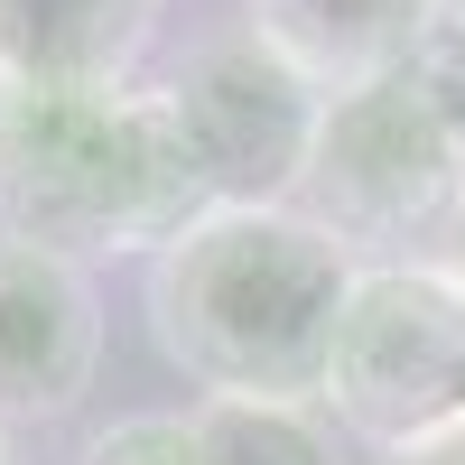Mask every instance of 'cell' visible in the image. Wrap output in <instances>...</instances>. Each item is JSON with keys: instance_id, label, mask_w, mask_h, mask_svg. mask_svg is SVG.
Wrapping results in <instances>:
<instances>
[{"instance_id": "1", "label": "cell", "mask_w": 465, "mask_h": 465, "mask_svg": "<svg viewBox=\"0 0 465 465\" xmlns=\"http://www.w3.org/2000/svg\"><path fill=\"white\" fill-rule=\"evenodd\" d=\"M354 252L298 205H242L186 223L168 252H149L140 307L159 354L205 401H280L317 410L335 317L354 298Z\"/></svg>"}, {"instance_id": "2", "label": "cell", "mask_w": 465, "mask_h": 465, "mask_svg": "<svg viewBox=\"0 0 465 465\" xmlns=\"http://www.w3.org/2000/svg\"><path fill=\"white\" fill-rule=\"evenodd\" d=\"M205 177L186 159L159 84L131 94H28L0 84V242L56 261L168 252L205 223Z\"/></svg>"}, {"instance_id": "3", "label": "cell", "mask_w": 465, "mask_h": 465, "mask_svg": "<svg viewBox=\"0 0 465 465\" xmlns=\"http://www.w3.org/2000/svg\"><path fill=\"white\" fill-rule=\"evenodd\" d=\"M317 410L335 419V438H354L372 456H410L465 429V289L438 261L410 252V261L354 270Z\"/></svg>"}, {"instance_id": "4", "label": "cell", "mask_w": 465, "mask_h": 465, "mask_svg": "<svg viewBox=\"0 0 465 465\" xmlns=\"http://www.w3.org/2000/svg\"><path fill=\"white\" fill-rule=\"evenodd\" d=\"M456 196H465V159L410 74L326 103L298 214H317L354 261H410V242L447 232Z\"/></svg>"}, {"instance_id": "5", "label": "cell", "mask_w": 465, "mask_h": 465, "mask_svg": "<svg viewBox=\"0 0 465 465\" xmlns=\"http://www.w3.org/2000/svg\"><path fill=\"white\" fill-rule=\"evenodd\" d=\"M159 103L186 140V159L205 177V205L214 214H242V205H298L307 159H317V122H326V94L307 74L261 47L252 28L205 37L159 74Z\"/></svg>"}, {"instance_id": "6", "label": "cell", "mask_w": 465, "mask_h": 465, "mask_svg": "<svg viewBox=\"0 0 465 465\" xmlns=\"http://www.w3.org/2000/svg\"><path fill=\"white\" fill-rule=\"evenodd\" d=\"M103 372V289L84 261L0 242V429L65 419Z\"/></svg>"}, {"instance_id": "7", "label": "cell", "mask_w": 465, "mask_h": 465, "mask_svg": "<svg viewBox=\"0 0 465 465\" xmlns=\"http://www.w3.org/2000/svg\"><path fill=\"white\" fill-rule=\"evenodd\" d=\"M159 47V0H0V84L131 94Z\"/></svg>"}, {"instance_id": "8", "label": "cell", "mask_w": 465, "mask_h": 465, "mask_svg": "<svg viewBox=\"0 0 465 465\" xmlns=\"http://www.w3.org/2000/svg\"><path fill=\"white\" fill-rule=\"evenodd\" d=\"M447 0H242V28L280 47L326 103L410 74V56L438 37Z\"/></svg>"}, {"instance_id": "9", "label": "cell", "mask_w": 465, "mask_h": 465, "mask_svg": "<svg viewBox=\"0 0 465 465\" xmlns=\"http://www.w3.org/2000/svg\"><path fill=\"white\" fill-rule=\"evenodd\" d=\"M196 465H344V438L326 410H280V401H196Z\"/></svg>"}, {"instance_id": "10", "label": "cell", "mask_w": 465, "mask_h": 465, "mask_svg": "<svg viewBox=\"0 0 465 465\" xmlns=\"http://www.w3.org/2000/svg\"><path fill=\"white\" fill-rule=\"evenodd\" d=\"M74 465H196V429H186V410H131Z\"/></svg>"}, {"instance_id": "11", "label": "cell", "mask_w": 465, "mask_h": 465, "mask_svg": "<svg viewBox=\"0 0 465 465\" xmlns=\"http://www.w3.org/2000/svg\"><path fill=\"white\" fill-rule=\"evenodd\" d=\"M410 84L429 94L438 112V131L456 140V159H465V19H438V37L410 56Z\"/></svg>"}, {"instance_id": "12", "label": "cell", "mask_w": 465, "mask_h": 465, "mask_svg": "<svg viewBox=\"0 0 465 465\" xmlns=\"http://www.w3.org/2000/svg\"><path fill=\"white\" fill-rule=\"evenodd\" d=\"M438 270H447V280L465 289V196H456V214H447V232H438V252H429Z\"/></svg>"}, {"instance_id": "13", "label": "cell", "mask_w": 465, "mask_h": 465, "mask_svg": "<svg viewBox=\"0 0 465 465\" xmlns=\"http://www.w3.org/2000/svg\"><path fill=\"white\" fill-rule=\"evenodd\" d=\"M381 465H465V429L429 438V447H410V456H381Z\"/></svg>"}, {"instance_id": "14", "label": "cell", "mask_w": 465, "mask_h": 465, "mask_svg": "<svg viewBox=\"0 0 465 465\" xmlns=\"http://www.w3.org/2000/svg\"><path fill=\"white\" fill-rule=\"evenodd\" d=\"M0 465H19V447H10V429H0Z\"/></svg>"}, {"instance_id": "15", "label": "cell", "mask_w": 465, "mask_h": 465, "mask_svg": "<svg viewBox=\"0 0 465 465\" xmlns=\"http://www.w3.org/2000/svg\"><path fill=\"white\" fill-rule=\"evenodd\" d=\"M447 19H465V0H447Z\"/></svg>"}]
</instances>
